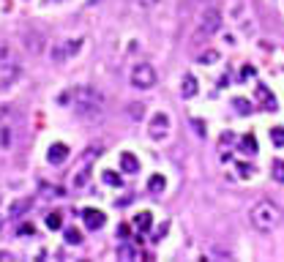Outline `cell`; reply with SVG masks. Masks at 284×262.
<instances>
[{
	"instance_id": "obj_1",
	"label": "cell",
	"mask_w": 284,
	"mask_h": 262,
	"mask_svg": "<svg viewBox=\"0 0 284 262\" xmlns=\"http://www.w3.org/2000/svg\"><path fill=\"white\" fill-rule=\"evenodd\" d=\"M71 104L77 110L79 117H99L104 112V96L96 90V87H88V85H79L71 90Z\"/></svg>"
},
{
	"instance_id": "obj_2",
	"label": "cell",
	"mask_w": 284,
	"mask_h": 262,
	"mask_svg": "<svg viewBox=\"0 0 284 262\" xmlns=\"http://www.w3.org/2000/svg\"><path fill=\"white\" fill-rule=\"evenodd\" d=\"M248 222L257 232H273V229L282 224V208L268 199H260L254 208L248 210Z\"/></svg>"
},
{
	"instance_id": "obj_3",
	"label": "cell",
	"mask_w": 284,
	"mask_h": 262,
	"mask_svg": "<svg viewBox=\"0 0 284 262\" xmlns=\"http://www.w3.org/2000/svg\"><path fill=\"white\" fill-rule=\"evenodd\" d=\"M156 69L150 63H137L134 69H131V85L140 87V90H148V87L156 85Z\"/></svg>"
},
{
	"instance_id": "obj_4",
	"label": "cell",
	"mask_w": 284,
	"mask_h": 262,
	"mask_svg": "<svg viewBox=\"0 0 284 262\" xmlns=\"http://www.w3.org/2000/svg\"><path fill=\"white\" fill-rule=\"evenodd\" d=\"M219 30H221V11H219V8H208V11L200 17L197 36H200V38H208V36L219 33Z\"/></svg>"
},
{
	"instance_id": "obj_5",
	"label": "cell",
	"mask_w": 284,
	"mask_h": 262,
	"mask_svg": "<svg viewBox=\"0 0 284 262\" xmlns=\"http://www.w3.org/2000/svg\"><path fill=\"white\" fill-rule=\"evenodd\" d=\"M82 47V38H71V41H58L52 47V60L55 63H66L71 55H77Z\"/></svg>"
},
{
	"instance_id": "obj_6",
	"label": "cell",
	"mask_w": 284,
	"mask_h": 262,
	"mask_svg": "<svg viewBox=\"0 0 284 262\" xmlns=\"http://www.w3.org/2000/svg\"><path fill=\"white\" fill-rule=\"evenodd\" d=\"M19 74H22V69H19L17 60H14V63H8V66H0V90L11 87L14 82L19 79Z\"/></svg>"
},
{
	"instance_id": "obj_7",
	"label": "cell",
	"mask_w": 284,
	"mask_h": 262,
	"mask_svg": "<svg viewBox=\"0 0 284 262\" xmlns=\"http://www.w3.org/2000/svg\"><path fill=\"white\" fill-rule=\"evenodd\" d=\"M82 219H85V227H88L90 232H96V229H101L106 224V216L101 213V210H96V208L82 210Z\"/></svg>"
},
{
	"instance_id": "obj_8",
	"label": "cell",
	"mask_w": 284,
	"mask_h": 262,
	"mask_svg": "<svg viewBox=\"0 0 284 262\" xmlns=\"http://www.w3.org/2000/svg\"><path fill=\"white\" fill-rule=\"evenodd\" d=\"M167 128H170V117H167L164 112H156V115L150 117V137L161 140V137H167Z\"/></svg>"
},
{
	"instance_id": "obj_9",
	"label": "cell",
	"mask_w": 284,
	"mask_h": 262,
	"mask_svg": "<svg viewBox=\"0 0 284 262\" xmlns=\"http://www.w3.org/2000/svg\"><path fill=\"white\" fill-rule=\"evenodd\" d=\"M66 158H69V148H66L63 142H55V145H49V150H47V161H49V164H63Z\"/></svg>"
},
{
	"instance_id": "obj_10",
	"label": "cell",
	"mask_w": 284,
	"mask_h": 262,
	"mask_svg": "<svg viewBox=\"0 0 284 262\" xmlns=\"http://www.w3.org/2000/svg\"><path fill=\"white\" fill-rule=\"evenodd\" d=\"M197 90H200V85H197L194 74H183V79H180V96L183 99H194Z\"/></svg>"
},
{
	"instance_id": "obj_11",
	"label": "cell",
	"mask_w": 284,
	"mask_h": 262,
	"mask_svg": "<svg viewBox=\"0 0 284 262\" xmlns=\"http://www.w3.org/2000/svg\"><path fill=\"white\" fill-rule=\"evenodd\" d=\"M257 99H260V104H265V110H268V112H276V110H279L276 99H273V93H271V87L257 85Z\"/></svg>"
},
{
	"instance_id": "obj_12",
	"label": "cell",
	"mask_w": 284,
	"mask_h": 262,
	"mask_svg": "<svg viewBox=\"0 0 284 262\" xmlns=\"http://www.w3.org/2000/svg\"><path fill=\"white\" fill-rule=\"evenodd\" d=\"M120 172L137 175L140 172V158H137L134 153H123V156H120Z\"/></svg>"
},
{
	"instance_id": "obj_13",
	"label": "cell",
	"mask_w": 284,
	"mask_h": 262,
	"mask_svg": "<svg viewBox=\"0 0 284 262\" xmlns=\"http://www.w3.org/2000/svg\"><path fill=\"white\" fill-rule=\"evenodd\" d=\"M134 227L140 229V232H148V229L153 227V213H148V210L137 213V216H134Z\"/></svg>"
},
{
	"instance_id": "obj_14",
	"label": "cell",
	"mask_w": 284,
	"mask_h": 262,
	"mask_svg": "<svg viewBox=\"0 0 284 262\" xmlns=\"http://www.w3.org/2000/svg\"><path fill=\"white\" fill-rule=\"evenodd\" d=\"M137 257H140V249H137L134 243H120L118 246V260L131 262V260H137Z\"/></svg>"
},
{
	"instance_id": "obj_15",
	"label": "cell",
	"mask_w": 284,
	"mask_h": 262,
	"mask_svg": "<svg viewBox=\"0 0 284 262\" xmlns=\"http://www.w3.org/2000/svg\"><path fill=\"white\" fill-rule=\"evenodd\" d=\"M11 140H14V128H11V123H0V150L11 148Z\"/></svg>"
},
{
	"instance_id": "obj_16",
	"label": "cell",
	"mask_w": 284,
	"mask_h": 262,
	"mask_svg": "<svg viewBox=\"0 0 284 262\" xmlns=\"http://www.w3.org/2000/svg\"><path fill=\"white\" fill-rule=\"evenodd\" d=\"M30 205H33V199L30 197H25V199H17V202H11V208H8V216H22V213H28L30 210Z\"/></svg>"
},
{
	"instance_id": "obj_17",
	"label": "cell",
	"mask_w": 284,
	"mask_h": 262,
	"mask_svg": "<svg viewBox=\"0 0 284 262\" xmlns=\"http://www.w3.org/2000/svg\"><path fill=\"white\" fill-rule=\"evenodd\" d=\"M164 188H167L164 175H159V172H156V175H150V178H148V191H150V194H161Z\"/></svg>"
},
{
	"instance_id": "obj_18",
	"label": "cell",
	"mask_w": 284,
	"mask_h": 262,
	"mask_svg": "<svg viewBox=\"0 0 284 262\" xmlns=\"http://www.w3.org/2000/svg\"><path fill=\"white\" fill-rule=\"evenodd\" d=\"M238 148H241V150L246 153V156H254V153H257V140H254V134H246V137H241Z\"/></svg>"
},
{
	"instance_id": "obj_19",
	"label": "cell",
	"mask_w": 284,
	"mask_h": 262,
	"mask_svg": "<svg viewBox=\"0 0 284 262\" xmlns=\"http://www.w3.org/2000/svg\"><path fill=\"white\" fill-rule=\"evenodd\" d=\"M25 47L30 52H41V33H25Z\"/></svg>"
},
{
	"instance_id": "obj_20",
	"label": "cell",
	"mask_w": 284,
	"mask_h": 262,
	"mask_svg": "<svg viewBox=\"0 0 284 262\" xmlns=\"http://www.w3.org/2000/svg\"><path fill=\"white\" fill-rule=\"evenodd\" d=\"M17 60V55H14V49L8 47V44H0V66H8Z\"/></svg>"
},
{
	"instance_id": "obj_21",
	"label": "cell",
	"mask_w": 284,
	"mask_h": 262,
	"mask_svg": "<svg viewBox=\"0 0 284 262\" xmlns=\"http://www.w3.org/2000/svg\"><path fill=\"white\" fill-rule=\"evenodd\" d=\"M14 117H17V112L11 104H0V123H11Z\"/></svg>"
},
{
	"instance_id": "obj_22",
	"label": "cell",
	"mask_w": 284,
	"mask_h": 262,
	"mask_svg": "<svg viewBox=\"0 0 284 262\" xmlns=\"http://www.w3.org/2000/svg\"><path fill=\"white\" fill-rule=\"evenodd\" d=\"M219 58H221V55L216 52V49H208V52L200 55V63L202 66H213V63H219Z\"/></svg>"
},
{
	"instance_id": "obj_23",
	"label": "cell",
	"mask_w": 284,
	"mask_h": 262,
	"mask_svg": "<svg viewBox=\"0 0 284 262\" xmlns=\"http://www.w3.org/2000/svg\"><path fill=\"white\" fill-rule=\"evenodd\" d=\"M271 172H273V181L284 183V161H282V158H276V161L271 164Z\"/></svg>"
},
{
	"instance_id": "obj_24",
	"label": "cell",
	"mask_w": 284,
	"mask_h": 262,
	"mask_svg": "<svg viewBox=\"0 0 284 262\" xmlns=\"http://www.w3.org/2000/svg\"><path fill=\"white\" fill-rule=\"evenodd\" d=\"M104 183H106V186H112V188H118L120 183H123V178H120L118 172H112V169H106V172H104Z\"/></svg>"
},
{
	"instance_id": "obj_25",
	"label": "cell",
	"mask_w": 284,
	"mask_h": 262,
	"mask_svg": "<svg viewBox=\"0 0 284 262\" xmlns=\"http://www.w3.org/2000/svg\"><path fill=\"white\" fill-rule=\"evenodd\" d=\"M271 140L276 148H284V126H273L271 128Z\"/></svg>"
},
{
	"instance_id": "obj_26",
	"label": "cell",
	"mask_w": 284,
	"mask_h": 262,
	"mask_svg": "<svg viewBox=\"0 0 284 262\" xmlns=\"http://www.w3.org/2000/svg\"><path fill=\"white\" fill-rule=\"evenodd\" d=\"M66 243H71V246H79L82 243V232H79V229H66Z\"/></svg>"
},
{
	"instance_id": "obj_27",
	"label": "cell",
	"mask_w": 284,
	"mask_h": 262,
	"mask_svg": "<svg viewBox=\"0 0 284 262\" xmlns=\"http://www.w3.org/2000/svg\"><path fill=\"white\" fill-rule=\"evenodd\" d=\"M47 227L49 229H60V227H63V216H60V213H49L47 216Z\"/></svg>"
},
{
	"instance_id": "obj_28",
	"label": "cell",
	"mask_w": 284,
	"mask_h": 262,
	"mask_svg": "<svg viewBox=\"0 0 284 262\" xmlns=\"http://www.w3.org/2000/svg\"><path fill=\"white\" fill-rule=\"evenodd\" d=\"M232 107H235V112H241V115H248V112H251V104H248L246 99H235Z\"/></svg>"
},
{
	"instance_id": "obj_29",
	"label": "cell",
	"mask_w": 284,
	"mask_h": 262,
	"mask_svg": "<svg viewBox=\"0 0 284 262\" xmlns=\"http://www.w3.org/2000/svg\"><path fill=\"white\" fill-rule=\"evenodd\" d=\"M161 0H134V6L137 8H142V11H150V8H156Z\"/></svg>"
},
{
	"instance_id": "obj_30",
	"label": "cell",
	"mask_w": 284,
	"mask_h": 262,
	"mask_svg": "<svg viewBox=\"0 0 284 262\" xmlns=\"http://www.w3.org/2000/svg\"><path fill=\"white\" fill-rule=\"evenodd\" d=\"M142 115H145V107H142V104H131V107H129V117L142 120Z\"/></svg>"
},
{
	"instance_id": "obj_31",
	"label": "cell",
	"mask_w": 284,
	"mask_h": 262,
	"mask_svg": "<svg viewBox=\"0 0 284 262\" xmlns=\"http://www.w3.org/2000/svg\"><path fill=\"white\" fill-rule=\"evenodd\" d=\"M238 172H241V175H251V172H254V167H251V164H238Z\"/></svg>"
},
{
	"instance_id": "obj_32",
	"label": "cell",
	"mask_w": 284,
	"mask_h": 262,
	"mask_svg": "<svg viewBox=\"0 0 284 262\" xmlns=\"http://www.w3.org/2000/svg\"><path fill=\"white\" fill-rule=\"evenodd\" d=\"M36 229H33V224H22V227H19V235H33Z\"/></svg>"
},
{
	"instance_id": "obj_33",
	"label": "cell",
	"mask_w": 284,
	"mask_h": 262,
	"mask_svg": "<svg viewBox=\"0 0 284 262\" xmlns=\"http://www.w3.org/2000/svg\"><path fill=\"white\" fill-rule=\"evenodd\" d=\"M254 74V69L251 66H246V69H241V79H248V76Z\"/></svg>"
},
{
	"instance_id": "obj_34",
	"label": "cell",
	"mask_w": 284,
	"mask_h": 262,
	"mask_svg": "<svg viewBox=\"0 0 284 262\" xmlns=\"http://www.w3.org/2000/svg\"><path fill=\"white\" fill-rule=\"evenodd\" d=\"M129 232H131V229H129V224H120V227H118V235H120V238H126Z\"/></svg>"
}]
</instances>
